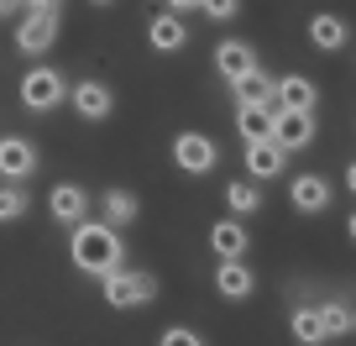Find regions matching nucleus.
<instances>
[{"instance_id": "412c9836", "label": "nucleus", "mask_w": 356, "mask_h": 346, "mask_svg": "<svg viewBox=\"0 0 356 346\" xmlns=\"http://www.w3.org/2000/svg\"><path fill=\"white\" fill-rule=\"evenodd\" d=\"M225 210H231L236 221H246V215L262 210V189H257V179H231V184H225Z\"/></svg>"}, {"instance_id": "c85d7f7f", "label": "nucleus", "mask_w": 356, "mask_h": 346, "mask_svg": "<svg viewBox=\"0 0 356 346\" xmlns=\"http://www.w3.org/2000/svg\"><path fill=\"white\" fill-rule=\"evenodd\" d=\"M22 11V0H0V22H6V16H16Z\"/></svg>"}, {"instance_id": "f3484780", "label": "nucleus", "mask_w": 356, "mask_h": 346, "mask_svg": "<svg viewBox=\"0 0 356 346\" xmlns=\"http://www.w3.org/2000/svg\"><path fill=\"white\" fill-rule=\"evenodd\" d=\"M278 105L283 111H314L320 105V84L309 74H283L278 79Z\"/></svg>"}, {"instance_id": "6e6552de", "label": "nucleus", "mask_w": 356, "mask_h": 346, "mask_svg": "<svg viewBox=\"0 0 356 346\" xmlns=\"http://www.w3.org/2000/svg\"><path fill=\"white\" fill-rule=\"evenodd\" d=\"M32 173H37V147L26 136H0V179L26 184Z\"/></svg>"}, {"instance_id": "7c9ffc66", "label": "nucleus", "mask_w": 356, "mask_h": 346, "mask_svg": "<svg viewBox=\"0 0 356 346\" xmlns=\"http://www.w3.org/2000/svg\"><path fill=\"white\" fill-rule=\"evenodd\" d=\"M346 236H351V246H356V210L346 215Z\"/></svg>"}, {"instance_id": "6ab92c4d", "label": "nucleus", "mask_w": 356, "mask_h": 346, "mask_svg": "<svg viewBox=\"0 0 356 346\" xmlns=\"http://www.w3.org/2000/svg\"><path fill=\"white\" fill-rule=\"evenodd\" d=\"M231 90H236V105H278V79L262 74V68L246 74L241 84H231Z\"/></svg>"}, {"instance_id": "f8f14e48", "label": "nucleus", "mask_w": 356, "mask_h": 346, "mask_svg": "<svg viewBox=\"0 0 356 346\" xmlns=\"http://www.w3.org/2000/svg\"><path fill=\"white\" fill-rule=\"evenodd\" d=\"M47 215H53L58 226H79V221L89 215L84 184H53V194H47Z\"/></svg>"}, {"instance_id": "39448f33", "label": "nucleus", "mask_w": 356, "mask_h": 346, "mask_svg": "<svg viewBox=\"0 0 356 346\" xmlns=\"http://www.w3.org/2000/svg\"><path fill=\"white\" fill-rule=\"evenodd\" d=\"M68 105L79 111V121H111L115 90L100 84V79H79V84H68Z\"/></svg>"}, {"instance_id": "f257e3e1", "label": "nucleus", "mask_w": 356, "mask_h": 346, "mask_svg": "<svg viewBox=\"0 0 356 346\" xmlns=\"http://www.w3.org/2000/svg\"><path fill=\"white\" fill-rule=\"evenodd\" d=\"M68 257H74L79 273L105 278V273L126 268V242H121V231L105 226V221H79V226H68Z\"/></svg>"}, {"instance_id": "393cba45", "label": "nucleus", "mask_w": 356, "mask_h": 346, "mask_svg": "<svg viewBox=\"0 0 356 346\" xmlns=\"http://www.w3.org/2000/svg\"><path fill=\"white\" fill-rule=\"evenodd\" d=\"M200 11L210 16V22H236V16H241V0H200Z\"/></svg>"}, {"instance_id": "bb28decb", "label": "nucleus", "mask_w": 356, "mask_h": 346, "mask_svg": "<svg viewBox=\"0 0 356 346\" xmlns=\"http://www.w3.org/2000/svg\"><path fill=\"white\" fill-rule=\"evenodd\" d=\"M22 6L32 16H58V11H63V0H22Z\"/></svg>"}, {"instance_id": "0eeeda50", "label": "nucleus", "mask_w": 356, "mask_h": 346, "mask_svg": "<svg viewBox=\"0 0 356 346\" xmlns=\"http://www.w3.org/2000/svg\"><path fill=\"white\" fill-rule=\"evenodd\" d=\"M273 142L283 147V152H304V147L314 142V111H273Z\"/></svg>"}, {"instance_id": "a878e982", "label": "nucleus", "mask_w": 356, "mask_h": 346, "mask_svg": "<svg viewBox=\"0 0 356 346\" xmlns=\"http://www.w3.org/2000/svg\"><path fill=\"white\" fill-rule=\"evenodd\" d=\"M157 346H204L200 331H189V325H168L163 336H157Z\"/></svg>"}, {"instance_id": "7ed1b4c3", "label": "nucleus", "mask_w": 356, "mask_h": 346, "mask_svg": "<svg viewBox=\"0 0 356 346\" xmlns=\"http://www.w3.org/2000/svg\"><path fill=\"white\" fill-rule=\"evenodd\" d=\"M63 100H68V79L58 74V68L37 63V68H26V74H22V105H26V111L47 116V111H58Z\"/></svg>"}, {"instance_id": "20e7f679", "label": "nucleus", "mask_w": 356, "mask_h": 346, "mask_svg": "<svg viewBox=\"0 0 356 346\" xmlns=\"http://www.w3.org/2000/svg\"><path fill=\"white\" fill-rule=\"evenodd\" d=\"M173 168H178V173H189V179L215 173V168H220V147H215V136H204V132H178V136H173Z\"/></svg>"}, {"instance_id": "ddd939ff", "label": "nucleus", "mask_w": 356, "mask_h": 346, "mask_svg": "<svg viewBox=\"0 0 356 346\" xmlns=\"http://www.w3.org/2000/svg\"><path fill=\"white\" fill-rule=\"evenodd\" d=\"M53 42H58V16H32V11H26L22 22H16V47H22L26 58L47 53Z\"/></svg>"}, {"instance_id": "4be33fe9", "label": "nucleus", "mask_w": 356, "mask_h": 346, "mask_svg": "<svg viewBox=\"0 0 356 346\" xmlns=\"http://www.w3.org/2000/svg\"><path fill=\"white\" fill-rule=\"evenodd\" d=\"M289 331H293L299 346H325V325H320V310H314V304H293Z\"/></svg>"}, {"instance_id": "dca6fc26", "label": "nucleus", "mask_w": 356, "mask_h": 346, "mask_svg": "<svg viewBox=\"0 0 356 346\" xmlns=\"http://www.w3.org/2000/svg\"><path fill=\"white\" fill-rule=\"evenodd\" d=\"M283 163H289V152H283L273 136H262V142H246V173H252L257 184H262V179H278Z\"/></svg>"}, {"instance_id": "f03ea898", "label": "nucleus", "mask_w": 356, "mask_h": 346, "mask_svg": "<svg viewBox=\"0 0 356 346\" xmlns=\"http://www.w3.org/2000/svg\"><path fill=\"white\" fill-rule=\"evenodd\" d=\"M100 294H105L111 310H142V304L157 299V273H147V268H115V273H105V278H100Z\"/></svg>"}, {"instance_id": "473e14b6", "label": "nucleus", "mask_w": 356, "mask_h": 346, "mask_svg": "<svg viewBox=\"0 0 356 346\" xmlns=\"http://www.w3.org/2000/svg\"><path fill=\"white\" fill-rule=\"evenodd\" d=\"M351 331H356V320H351Z\"/></svg>"}, {"instance_id": "5701e85b", "label": "nucleus", "mask_w": 356, "mask_h": 346, "mask_svg": "<svg viewBox=\"0 0 356 346\" xmlns=\"http://www.w3.org/2000/svg\"><path fill=\"white\" fill-rule=\"evenodd\" d=\"M314 310H320V325H325V341H341V336L351 331V320H356V315L346 310L341 299H325V304H314Z\"/></svg>"}, {"instance_id": "9d476101", "label": "nucleus", "mask_w": 356, "mask_h": 346, "mask_svg": "<svg viewBox=\"0 0 356 346\" xmlns=\"http://www.w3.org/2000/svg\"><path fill=\"white\" fill-rule=\"evenodd\" d=\"M289 205L299 215H325L330 210V179H325V173H299V179L289 184Z\"/></svg>"}, {"instance_id": "c756f323", "label": "nucleus", "mask_w": 356, "mask_h": 346, "mask_svg": "<svg viewBox=\"0 0 356 346\" xmlns=\"http://www.w3.org/2000/svg\"><path fill=\"white\" fill-rule=\"evenodd\" d=\"M346 189L356 194V163H346Z\"/></svg>"}, {"instance_id": "4468645a", "label": "nucleus", "mask_w": 356, "mask_h": 346, "mask_svg": "<svg viewBox=\"0 0 356 346\" xmlns=\"http://www.w3.org/2000/svg\"><path fill=\"white\" fill-rule=\"evenodd\" d=\"M346 42H351L346 16H335V11H314L309 16V47H314V53H341Z\"/></svg>"}, {"instance_id": "2eb2a0df", "label": "nucleus", "mask_w": 356, "mask_h": 346, "mask_svg": "<svg viewBox=\"0 0 356 346\" xmlns=\"http://www.w3.org/2000/svg\"><path fill=\"white\" fill-rule=\"evenodd\" d=\"M246 246H252V231H246V221H236V215H225V221L210 226V252L220 257H246Z\"/></svg>"}, {"instance_id": "423d86ee", "label": "nucleus", "mask_w": 356, "mask_h": 346, "mask_svg": "<svg viewBox=\"0 0 356 346\" xmlns=\"http://www.w3.org/2000/svg\"><path fill=\"white\" fill-rule=\"evenodd\" d=\"M257 47L246 42V37H225V42H215V74L225 79V84H241L246 74H257Z\"/></svg>"}, {"instance_id": "aec40b11", "label": "nucleus", "mask_w": 356, "mask_h": 346, "mask_svg": "<svg viewBox=\"0 0 356 346\" xmlns=\"http://www.w3.org/2000/svg\"><path fill=\"white\" fill-rule=\"evenodd\" d=\"M273 111H278V105H236V132H241V142L273 136Z\"/></svg>"}, {"instance_id": "cd10ccee", "label": "nucleus", "mask_w": 356, "mask_h": 346, "mask_svg": "<svg viewBox=\"0 0 356 346\" xmlns=\"http://www.w3.org/2000/svg\"><path fill=\"white\" fill-rule=\"evenodd\" d=\"M168 11H178V16H184V11H200V0H168Z\"/></svg>"}, {"instance_id": "a211bd4d", "label": "nucleus", "mask_w": 356, "mask_h": 346, "mask_svg": "<svg viewBox=\"0 0 356 346\" xmlns=\"http://www.w3.org/2000/svg\"><path fill=\"white\" fill-rule=\"evenodd\" d=\"M136 215H142V200H136L131 189H105V194H100V221H105V226H115V231H121V226H131Z\"/></svg>"}, {"instance_id": "b1692460", "label": "nucleus", "mask_w": 356, "mask_h": 346, "mask_svg": "<svg viewBox=\"0 0 356 346\" xmlns=\"http://www.w3.org/2000/svg\"><path fill=\"white\" fill-rule=\"evenodd\" d=\"M26 210H32V194H26V184H0V226L22 221Z\"/></svg>"}, {"instance_id": "1a4fd4ad", "label": "nucleus", "mask_w": 356, "mask_h": 346, "mask_svg": "<svg viewBox=\"0 0 356 346\" xmlns=\"http://www.w3.org/2000/svg\"><path fill=\"white\" fill-rule=\"evenodd\" d=\"M215 289H220V299H231V304L252 299V289H257L252 262H246V257H225V262H215Z\"/></svg>"}, {"instance_id": "2f4dec72", "label": "nucleus", "mask_w": 356, "mask_h": 346, "mask_svg": "<svg viewBox=\"0 0 356 346\" xmlns=\"http://www.w3.org/2000/svg\"><path fill=\"white\" fill-rule=\"evenodd\" d=\"M89 6H115V0H89Z\"/></svg>"}, {"instance_id": "9b49d317", "label": "nucleus", "mask_w": 356, "mask_h": 346, "mask_svg": "<svg viewBox=\"0 0 356 346\" xmlns=\"http://www.w3.org/2000/svg\"><path fill=\"white\" fill-rule=\"evenodd\" d=\"M147 42H152L157 53H184V47H189V22L178 11H157L152 22H147Z\"/></svg>"}]
</instances>
